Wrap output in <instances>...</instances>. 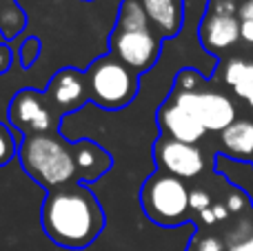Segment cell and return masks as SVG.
Here are the masks:
<instances>
[{
	"label": "cell",
	"mask_w": 253,
	"mask_h": 251,
	"mask_svg": "<svg viewBox=\"0 0 253 251\" xmlns=\"http://www.w3.org/2000/svg\"><path fill=\"white\" fill-rule=\"evenodd\" d=\"M111 56L135 74H144L160 56V36L153 29H118L111 34Z\"/></svg>",
	"instance_id": "cell-6"
},
{
	"label": "cell",
	"mask_w": 253,
	"mask_h": 251,
	"mask_svg": "<svg viewBox=\"0 0 253 251\" xmlns=\"http://www.w3.org/2000/svg\"><path fill=\"white\" fill-rule=\"evenodd\" d=\"M251 109H253V105H251Z\"/></svg>",
	"instance_id": "cell-30"
},
{
	"label": "cell",
	"mask_w": 253,
	"mask_h": 251,
	"mask_svg": "<svg viewBox=\"0 0 253 251\" xmlns=\"http://www.w3.org/2000/svg\"><path fill=\"white\" fill-rule=\"evenodd\" d=\"M193 251H224V243L215 236H202L196 240V245L191 247Z\"/></svg>",
	"instance_id": "cell-19"
},
{
	"label": "cell",
	"mask_w": 253,
	"mask_h": 251,
	"mask_svg": "<svg viewBox=\"0 0 253 251\" xmlns=\"http://www.w3.org/2000/svg\"><path fill=\"white\" fill-rule=\"evenodd\" d=\"M89 98L102 109H125L138 96L140 78L114 56L98 58L87 69Z\"/></svg>",
	"instance_id": "cell-3"
},
{
	"label": "cell",
	"mask_w": 253,
	"mask_h": 251,
	"mask_svg": "<svg viewBox=\"0 0 253 251\" xmlns=\"http://www.w3.org/2000/svg\"><path fill=\"white\" fill-rule=\"evenodd\" d=\"M202 47L211 53H222L240 40V18L236 0H211L200 22Z\"/></svg>",
	"instance_id": "cell-7"
},
{
	"label": "cell",
	"mask_w": 253,
	"mask_h": 251,
	"mask_svg": "<svg viewBox=\"0 0 253 251\" xmlns=\"http://www.w3.org/2000/svg\"><path fill=\"white\" fill-rule=\"evenodd\" d=\"M222 142L224 151L236 160H245L253 156V123L251 120H236L222 131Z\"/></svg>",
	"instance_id": "cell-14"
},
{
	"label": "cell",
	"mask_w": 253,
	"mask_h": 251,
	"mask_svg": "<svg viewBox=\"0 0 253 251\" xmlns=\"http://www.w3.org/2000/svg\"><path fill=\"white\" fill-rule=\"evenodd\" d=\"M153 158L160 171L182 178V180L200 176V171L205 169L202 151L196 145L173 140V138H160L153 147Z\"/></svg>",
	"instance_id": "cell-8"
},
{
	"label": "cell",
	"mask_w": 253,
	"mask_h": 251,
	"mask_svg": "<svg viewBox=\"0 0 253 251\" xmlns=\"http://www.w3.org/2000/svg\"><path fill=\"white\" fill-rule=\"evenodd\" d=\"M213 213H215V220H224V218H227L231 211H229L227 205H215V207H213Z\"/></svg>",
	"instance_id": "cell-28"
},
{
	"label": "cell",
	"mask_w": 253,
	"mask_h": 251,
	"mask_svg": "<svg viewBox=\"0 0 253 251\" xmlns=\"http://www.w3.org/2000/svg\"><path fill=\"white\" fill-rule=\"evenodd\" d=\"M25 27V13L18 9V4L13 0H0V31L7 38L20 34V29Z\"/></svg>",
	"instance_id": "cell-17"
},
{
	"label": "cell",
	"mask_w": 253,
	"mask_h": 251,
	"mask_svg": "<svg viewBox=\"0 0 253 251\" xmlns=\"http://www.w3.org/2000/svg\"><path fill=\"white\" fill-rule=\"evenodd\" d=\"M238 18H240V20L253 22V0H245V2L238 7Z\"/></svg>",
	"instance_id": "cell-25"
},
{
	"label": "cell",
	"mask_w": 253,
	"mask_h": 251,
	"mask_svg": "<svg viewBox=\"0 0 253 251\" xmlns=\"http://www.w3.org/2000/svg\"><path fill=\"white\" fill-rule=\"evenodd\" d=\"M224 83L236 91V96L253 105V62L242 60V58L229 60L224 69Z\"/></svg>",
	"instance_id": "cell-15"
},
{
	"label": "cell",
	"mask_w": 253,
	"mask_h": 251,
	"mask_svg": "<svg viewBox=\"0 0 253 251\" xmlns=\"http://www.w3.org/2000/svg\"><path fill=\"white\" fill-rule=\"evenodd\" d=\"M189 205H191L193 211L200 213V211H205V209H209L211 196L207 194V191H202V189H193L191 196H189Z\"/></svg>",
	"instance_id": "cell-20"
},
{
	"label": "cell",
	"mask_w": 253,
	"mask_h": 251,
	"mask_svg": "<svg viewBox=\"0 0 253 251\" xmlns=\"http://www.w3.org/2000/svg\"><path fill=\"white\" fill-rule=\"evenodd\" d=\"M9 120L25 136L51 133L53 116L44 98L34 89H20L9 105Z\"/></svg>",
	"instance_id": "cell-9"
},
{
	"label": "cell",
	"mask_w": 253,
	"mask_h": 251,
	"mask_svg": "<svg viewBox=\"0 0 253 251\" xmlns=\"http://www.w3.org/2000/svg\"><path fill=\"white\" fill-rule=\"evenodd\" d=\"M227 207H229V211H231V213H238L240 209H245V196H242V194H233V196H229Z\"/></svg>",
	"instance_id": "cell-23"
},
{
	"label": "cell",
	"mask_w": 253,
	"mask_h": 251,
	"mask_svg": "<svg viewBox=\"0 0 253 251\" xmlns=\"http://www.w3.org/2000/svg\"><path fill=\"white\" fill-rule=\"evenodd\" d=\"M38 49H40V42L38 38H29L22 47V67H29L31 62L38 58Z\"/></svg>",
	"instance_id": "cell-22"
},
{
	"label": "cell",
	"mask_w": 253,
	"mask_h": 251,
	"mask_svg": "<svg viewBox=\"0 0 253 251\" xmlns=\"http://www.w3.org/2000/svg\"><path fill=\"white\" fill-rule=\"evenodd\" d=\"M171 100L184 111L193 116L207 131L222 133L229 125L236 123V105L231 98H227L220 91H180L171 96Z\"/></svg>",
	"instance_id": "cell-5"
},
{
	"label": "cell",
	"mask_w": 253,
	"mask_h": 251,
	"mask_svg": "<svg viewBox=\"0 0 253 251\" xmlns=\"http://www.w3.org/2000/svg\"><path fill=\"white\" fill-rule=\"evenodd\" d=\"M89 98L87 74L65 67L51 78L47 87V100L60 111H74Z\"/></svg>",
	"instance_id": "cell-10"
},
{
	"label": "cell",
	"mask_w": 253,
	"mask_h": 251,
	"mask_svg": "<svg viewBox=\"0 0 253 251\" xmlns=\"http://www.w3.org/2000/svg\"><path fill=\"white\" fill-rule=\"evenodd\" d=\"M198 84V76L193 69H182L178 74V89L180 91H193Z\"/></svg>",
	"instance_id": "cell-21"
},
{
	"label": "cell",
	"mask_w": 253,
	"mask_h": 251,
	"mask_svg": "<svg viewBox=\"0 0 253 251\" xmlns=\"http://www.w3.org/2000/svg\"><path fill=\"white\" fill-rule=\"evenodd\" d=\"M9 65H11V49L7 44H0V74H4Z\"/></svg>",
	"instance_id": "cell-24"
},
{
	"label": "cell",
	"mask_w": 253,
	"mask_h": 251,
	"mask_svg": "<svg viewBox=\"0 0 253 251\" xmlns=\"http://www.w3.org/2000/svg\"><path fill=\"white\" fill-rule=\"evenodd\" d=\"M116 27L118 29H153L140 0H123Z\"/></svg>",
	"instance_id": "cell-16"
},
{
	"label": "cell",
	"mask_w": 253,
	"mask_h": 251,
	"mask_svg": "<svg viewBox=\"0 0 253 251\" xmlns=\"http://www.w3.org/2000/svg\"><path fill=\"white\" fill-rule=\"evenodd\" d=\"M74 158H76V167H78V180L83 182L98 180L111 167L109 154L91 140L74 142Z\"/></svg>",
	"instance_id": "cell-13"
},
{
	"label": "cell",
	"mask_w": 253,
	"mask_h": 251,
	"mask_svg": "<svg viewBox=\"0 0 253 251\" xmlns=\"http://www.w3.org/2000/svg\"><path fill=\"white\" fill-rule=\"evenodd\" d=\"M42 229L65 249H84L105 229V211L84 185L49 191L42 205Z\"/></svg>",
	"instance_id": "cell-1"
},
{
	"label": "cell",
	"mask_w": 253,
	"mask_h": 251,
	"mask_svg": "<svg viewBox=\"0 0 253 251\" xmlns=\"http://www.w3.org/2000/svg\"><path fill=\"white\" fill-rule=\"evenodd\" d=\"M200 218L207 222V225H213V222H218V220H215L213 207H209V209H205V211H200Z\"/></svg>",
	"instance_id": "cell-29"
},
{
	"label": "cell",
	"mask_w": 253,
	"mask_h": 251,
	"mask_svg": "<svg viewBox=\"0 0 253 251\" xmlns=\"http://www.w3.org/2000/svg\"><path fill=\"white\" fill-rule=\"evenodd\" d=\"M158 123H160V129L169 138L180 140V142H189V145H196L207 133V129L202 127L189 111H184L182 107L175 105L173 100L165 102V105L160 107V111H158Z\"/></svg>",
	"instance_id": "cell-11"
},
{
	"label": "cell",
	"mask_w": 253,
	"mask_h": 251,
	"mask_svg": "<svg viewBox=\"0 0 253 251\" xmlns=\"http://www.w3.org/2000/svg\"><path fill=\"white\" fill-rule=\"evenodd\" d=\"M229 251H253V236H249L247 240H240V243L231 245Z\"/></svg>",
	"instance_id": "cell-27"
},
{
	"label": "cell",
	"mask_w": 253,
	"mask_h": 251,
	"mask_svg": "<svg viewBox=\"0 0 253 251\" xmlns=\"http://www.w3.org/2000/svg\"><path fill=\"white\" fill-rule=\"evenodd\" d=\"M240 38L245 42L253 44V22L251 20H240Z\"/></svg>",
	"instance_id": "cell-26"
},
{
	"label": "cell",
	"mask_w": 253,
	"mask_h": 251,
	"mask_svg": "<svg viewBox=\"0 0 253 251\" xmlns=\"http://www.w3.org/2000/svg\"><path fill=\"white\" fill-rule=\"evenodd\" d=\"M22 169L47 189H60L74 185L78 167L74 158V145H67L56 133H34L25 136L18 149Z\"/></svg>",
	"instance_id": "cell-2"
},
{
	"label": "cell",
	"mask_w": 253,
	"mask_h": 251,
	"mask_svg": "<svg viewBox=\"0 0 253 251\" xmlns=\"http://www.w3.org/2000/svg\"><path fill=\"white\" fill-rule=\"evenodd\" d=\"M151 22L153 31L160 38H173L182 29L184 4L182 0H140Z\"/></svg>",
	"instance_id": "cell-12"
},
{
	"label": "cell",
	"mask_w": 253,
	"mask_h": 251,
	"mask_svg": "<svg viewBox=\"0 0 253 251\" xmlns=\"http://www.w3.org/2000/svg\"><path fill=\"white\" fill-rule=\"evenodd\" d=\"M16 151L18 147H16V140H13V133L7 129V125L0 123V167H4L16 156Z\"/></svg>",
	"instance_id": "cell-18"
},
{
	"label": "cell",
	"mask_w": 253,
	"mask_h": 251,
	"mask_svg": "<svg viewBox=\"0 0 253 251\" xmlns=\"http://www.w3.org/2000/svg\"><path fill=\"white\" fill-rule=\"evenodd\" d=\"M189 196L191 191L187 189L182 178L156 171L144 180L142 191H140V203H142L144 213L153 222L162 227H173L189 218V209H191Z\"/></svg>",
	"instance_id": "cell-4"
}]
</instances>
